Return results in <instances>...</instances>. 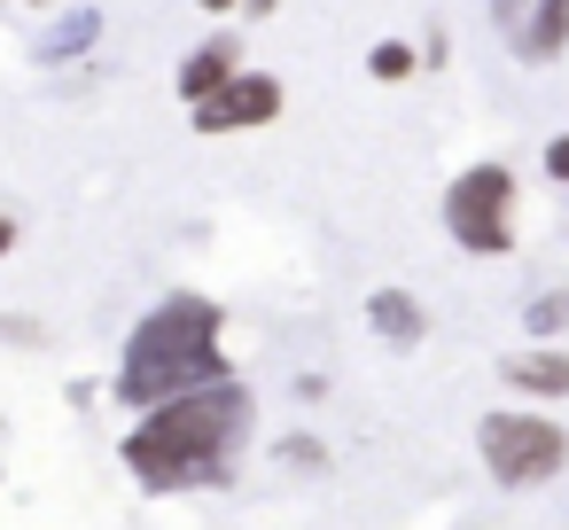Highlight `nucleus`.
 <instances>
[{"label": "nucleus", "instance_id": "f8f14e48", "mask_svg": "<svg viewBox=\"0 0 569 530\" xmlns=\"http://www.w3.org/2000/svg\"><path fill=\"white\" fill-rule=\"evenodd\" d=\"M522 320H530V336H561L569 328V289H538Z\"/></svg>", "mask_w": 569, "mask_h": 530}, {"label": "nucleus", "instance_id": "20e7f679", "mask_svg": "<svg viewBox=\"0 0 569 530\" xmlns=\"http://www.w3.org/2000/svg\"><path fill=\"white\" fill-rule=\"evenodd\" d=\"M476 437H483V468H491V483H507V491L553 483V476L569 468V429H561L553 413H491Z\"/></svg>", "mask_w": 569, "mask_h": 530}, {"label": "nucleus", "instance_id": "7ed1b4c3", "mask_svg": "<svg viewBox=\"0 0 569 530\" xmlns=\"http://www.w3.org/2000/svg\"><path fill=\"white\" fill-rule=\"evenodd\" d=\"M515 172L507 164H468L452 188H445V234L468 250V258H507L515 250Z\"/></svg>", "mask_w": 569, "mask_h": 530}, {"label": "nucleus", "instance_id": "f257e3e1", "mask_svg": "<svg viewBox=\"0 0 569 530\" xmlns=\"http://www.w3.org/2000/svg\"><path fill=\"white\" fill-rule=\"evenodd\" d=\"M219 328H227V312H219L211 297H196V289H180V297L149 304V312L133 320V336H126V359H118V374H110L118 406L149 413V406H164V398H188V390L234 382Z\"/></svg>", "mask_w": 569, "mask_h": 530}, {"label": "nucleus", "instance_id": "ddd939ff", "mask_svg": "<svg viewBox=\"0 0 569 530\" xmlns=\"http://www.w3.org/2000/svg\"><path fill=\"white\" fill-rule=\"evenodd\" d=\"M546 180H561V188H569V133H553V141H546Z\"/></svg>", "mask_w": 569, "mask_h": 530}, {"label": "nucleus", "instance_id": "2eb2a0df", "mask_svg": "<svg viewBox=\"0 0 569 530\" xmlns=\"http://www.w3.org/2000/svg\"><path fill=\"white\" fill-rule=\"evenodd\" d=\"M196 9H203V17H227V9H242V0H196Z\"/></svg>", "mask_w": 569, "mask_h": 530}, {"label": "nucleus", "instance_id": "9d476101", "mask_svg": "<svg viewBox=\"0 0 569 530\" xmlns=\"http://www.w3.org/2000/svg\"><path fill=\"white\" fill-rule=\"evenodd\" d=\"M94 32H102V17H94V9H71V17L48 32V48H40V56H48V63H71V56H87V48H94Z\"/></svg>", "mask_w": 569, "mask_h": 530}, {"label": "nucleus", "instance_id": "f03ea898", "mask_svg": "<svg viewBox=\"0 0 569 530\" xmlns=\"http://www.w3.org/2000/svg\"><path fill=\"white\" fill-rule=\"evenodd\" d=\"M258 406L242 382H211V390H188V398H164L133 421L126 437V468L149 483V491H188V483H211L227 476L234 444L250 437Z\"/></svg>", "mask_w": 569, "mask_h": 530}, {"label": "nucleus", "instance_id": "9b49d317", "mask_svg": "<svg viewBox=\"0 0 569 530\" xmlns=\"http://www.w3.org/2000/svg\"><path fill=\"white\" fill-rule=\"evenodd\" d=\"M367 71H375L382 87H406V79L421 71V56H413L406 40H375V48H367Z\"/></svg>", "mask_w": 569, "mask_h": 530}, {"label": "nucleus", "instance_id": "4468645a", "mask_svg": "<svg viewBox=\"0 0 569 530\" xmlns=\"http://www.w3.org/2000/svg\"><path fill=\"white\" fill-rule=\"evenodd\" d=\"M9 250H17V219H9V211H0V258H9Z\"/></svg>", "mask_w": 569, "mask_h": 530}, {"label": "nucleus", "instance_id": "6e6552de", "mask_svg": "<svg viewBox=\"0 0 569 530\" xmlns=\"http://www.w3.org/2000/svg\"><path fill=\"white\" fill-rule=\"evenodd\" d=\"M367 328H375L382 343L413 351V343L429 336V312H421V297H413V289H375V297H367Z\"/></svg>", "mask_w": 569, "mask_h": 530}, {"label": "nucleus", "instance_id": "1a4fd4ad", "mask_svg": "<svg viewBox=\"0 0 569 530\" xmlns=\"http://www.w3.org/2000/svg\"><path fill=\"white\" fill-rule=\"evenodd\" d=\"M507 382L522 390V398H569V351H515L507 359Z\"/></svg>", "mask_w": 569, "mask_h": 530}, {"label": "nucleus", "instance_id": "dca6fc26", "mask_svg": "<svg viewBox=\"0 0 569 530\" xmlns=\"http://www.w3.org/2000/svg\"><path fill=\"white\" fill-rule=\"evenodd\" d=\"M32 9H56V0H32Z\"/></svg>", "mask_w": 569, "mask_h": 530}, {"label": "nucleus", "instance_id": "0eeeda50", "mask_svg": "<svg viewBox=\"0 0 569 530\" xmlns=\"http://www.w3.org/2000/svg\"><path fill=\"white\" fill-rule=\"evenodd\" d=\"M569 48V0H530L515 17V56L522 63H553Z\"/></svg>", "mask_w": 569, "mask_h": 530}, {"label": "nucleus", "instance_id": "39448f33", "mask_svg": "<svg viewBox=\"0 0 569 530\" xmlns=\"http://www.w3.org/2000/svg\"><path fill=\"white\" fill-rule=\"evenodd\" d=\"M281 79H266V71H242L234 87H219L211 102H196V133H258V126H273L281 118Z\"/></svg>", "mask_w": 569, "mask_h": 530}, {"label": "nucleus", "instance_id": "423d86ee", "mask_svg": "<svg viewBox=\"0 0 569 530\" xmlns=\"http://www.w3.org/2000/svg\"><path fill=\"white\" fill-rule=\"evenodd\" d=\"M242 79V40L234 32H219V40H203L188 63H180V102L196 110V102H211L219 87H234Z\"/></svg>", "mask_w": 569, "mask_h": 530}]
</instances>
